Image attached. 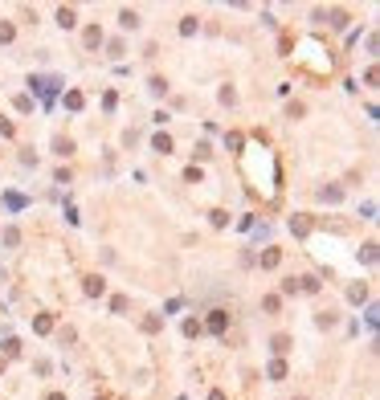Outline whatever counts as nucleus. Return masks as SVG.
Masks as SVG:
<instances>
[{"label": "nucleus", "instance_id": "nucleus-2", "mask_svg": "<svg viewBox=\"0 0 380 400\" xmlns=\"http://www.w3.org/2000/svg\"><path fill=\"white\" fill-rule=\"evenodd\" d=\"M209 331H217V335L225 331V315H221V311H213V319H209Z\"/></svg>", "mask_w": 380, "mask_h": 400}, {"label": "nucleus", "instance_id": "nucleus-3", "mask_svg": "<svg viewBox=\"0 0 380 400\" xmlns=\"http://www.w3.org/2000/svg\"><path fill=\"white\" fill-rule=\"evenodd\" d=\"M155 151H160V156H168V151H172V139H168V135H160V139H155Z\"/></svg>", "mask_w": 380, "mask_h": 400}, {"label": "nucleus", "instance_id": "nucleus-4", "mask_svg": "<svg viewBox=\"0 0 380 400\" xmlns=\"http://www.w3.org/2000/svg\"><path fill=\"white\" fill-rule=\"evenodd\" d=\"M86 294H103V278H86Z\"/></svg>", "mask_w": 380, "mask_h": 400}, {"label": "nucleus", "instance_id": "nucleus-5", "mask_svg": "<svg viewBox=\"0 0 380 400\" xmlns=\"http://www.w3.org/2000/svg\"><path fill=\"white\" fill-rule=\"evenodd\" d=\"M57 21H61V25L70 29V25H74V9H61V13H57Z\"/></svg>", "mask_w": 380, "mask_h": 400}, {"label": "nucleus", "instance_id": "nucleus-1", "mask_svg": "<svg viewBox=\"0 0 380 400\" xmlns=\"http://www.w3.org/2000/svg\"><path fill=\"white\" fill-rule=\"evenodd\" d=\"M29 86H33L37 94L45 98V106H49V102H53V90H57L61 82H57V78H33V82H29Z\"/></svg>", "mask_w": 380, "mask_h": 400}]
</instances>
